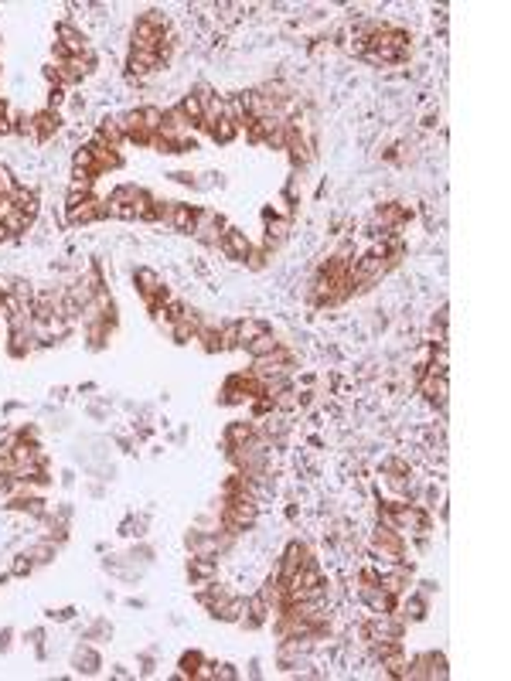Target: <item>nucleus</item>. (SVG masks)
Wrapping results in <instances>:
<instances>
[{
	"label": "nucleus",
	"instance_id": "29",
	"mask_svg": "<svg viewBox=\"0 0 511 681\" xmlns=\"http://www.w3.org/2000/svg\"><path fill=\"white\" fill-rule=\"evenodd\" d=\"M201 664H205V654H201V651H188V654L181 658V675H177V678H195Z\"/></svg>",
	"mask_w": 511,
	"mask_h": 681
},
{
	"label": "nucleus",
	"instance_id": "14",
	"mask_svg": "<svg viewBox=\"0 0 511 681\" xmlns=\"http://www.w3.org/2000/svg\"><path fill=\"white\" fill-rule=\"evenodd\" d=\"M198 324H201V313L195 311H184V317H177L174 324H171V337H174V344H191L198 334Z\"/></svg>",
	"mask_w": 511,
	"mask_h": 681
},
{
	"label": "nucleus",
	"instance_id": "1",
	"mask_svg": "<svg viewBox=\"0 0 511 681\" xmlns=\"http://www.w3.org/2000/svg\"><path fill=\"white\" fill-rule=\"evenodd\" d=\"M167 38V18L160 11H147L133 20V31H130V48L137 52H157Z\"/></svg>",
	"mask_w": 511,
	"mask_h": 681
},
{
	"label": "nucleus",
	"instance_id": "34",
	"mask_svg": "<svg viewBox=\"0 0 511 681\" xmlns=\"http://www.w3.org/2000/svg\"><path fill=\"white\" fill-rule=\"evenodd\" d=\"M61 102H65V89H61V85H52V89H48V106H44V109H55V113H59Z\"/></svg>",
	"mask_w": 511,
	"mask_h": 681
},
{
	"label": "nucleus",
	"instance_id": "13",
	"mask_svg": "<svg viewBox=\"0 0 511 681\" xmlns=\"http://www.w3.org/2000/svg\"><path fill=\"white\" fill-rule=\"evenodd\" d=\"M358 596H361V603L368 606L372 613H392L395 606V596H389L382 586H365V589H358Z\"/></svg>",
	"mask_w": 511,
	"mask_h": 681
},
{
	"label": "nucleus",
	"instance_id": "22",
	"mask_svg": "<svg viewBox=\"0 0 511 681\" xmlns=\"http://www.w3.org/2000/svg\"><path fill=\"white\" fill-rule=\"evenodd\" d=\"M72 664H76V671H82V675H96L99 668H102V661H99V654L92 651V647H79L76 658H72Z\"/></svg>",
	"mask_w": 511,
	"mask_h": 681
},
{
	"label": "nucleus",
	"instance_id": "35",
	"mask_svg": "<svg viewBox=\"0 0 511 681\" xmlns=\"http://www.w3.org/2000/svg\"><path fill=\"white\" fill-rule=\"evenodd\" d=\"M239 671L232 664H215V681H236Z\"/></svg>",
	"mask_w": 511,
	"mask_h": 681
},
{
	"label": "nucleus",
	"instance_id": "8",
	"mask_svg": "<svg viewBox=\"0 0 511 681\" xmlns=\"http://www.w3.org/2000/svg\"><path fill=\"white\" fill-rule=\"evenodd\" d=\"M59 126H61V113H55V109L31 113V140H38V143H48L52 136L59 133Z\"/></svg>",
	"mask_w": 511,
	"mask_h": 681
},
{
	"label": "nucleus",
	"instance_id": "10",
	"mask_svg": "<svg viewBox=\"0 0 511 681\" xmlns=\"http://www.w3.org/2000/svg\"><path fill=\"white\" fill-rule=\"evenodd\" d=\"M218 576V559H208V555H191L188 559V579L201 589V586L215 583Z\"/></svg>",
	"mask_w": 511,
	"mask_h": 681
},
{
	"label": "nucleus",
	"instance_id": "4",
	"mask_svg": "<svg viewBox=\"0 0 511 681\" xmlns=\"http://www.w3.org/2000/svg\"><path fill=\"white\" fill-rule=\"evenodd\" d=\"M311 559H314V555H311V548L294 538V542L283 548V555H279V562H276V572H279L283 579H294L296 572L303 569V562H311Z\"/></svg>",
	"mask_w": 511,
	"mask_h": 681
},
{
	"label": "nucleus",
	"instance_id": "26",
	"mask_svg": "<svg viewBox=\"0 0 511 681\" xmlns=\"http://www.w3.org/2000/svg\"><path fill=\"white\" fill-rule=\"evenodd\" d=\"M218 344H222V351H239V324L236 320H222V327H218Z\"/></svg>",
	"mask_w": 511,
	"mask_h": 681
},
{
	"label": "nucleus",
	"instance_id": "33",
	"mask_svg": "<svg viewBox=\"0 0 511 681\" xmlns=\"http://www.w3.org/2000/svg\"><path fill=\"white\" fill-rule=\"evenodd\" d=\"M31 569H35V559H31V555H18L14 565H11V576H28Z\"/></svg>",
	"mask_w": 511,
	"mask_h": 681
},
{
	"label": "nucleus",
	"instance_id": "9",
	"mask_svg": "<svg viewBox=\"0 0 511 681\" xmlns=\"http://www.w3.org/2000/svg\"><path fill=\"white\" fill-rule=\"evenodd\" d=\"M55 41H59V44L65 48V52H68V55H72V59H76V55H85V52L92 48V44L85 41V35H82L76 24H68V20H61L59 28H55Z\"/></svg>",
	"mask_w": 511,
	"mask_h": 681
},
{
	"label": "nucleus",
	"instance_id": "6",
	"mask_svg": "<svg viewBox=\"0 0 511 681\" xmlns=\"http://www.w3.org/2000/svg\"><path fill=\"white\" fill-rule=\"evenodd\" d=\"M263 222H266V235H263V246L276 253V246H279V242H287V235H290V225H294V218H283V215H276L273 208H266V212H263Z\"/></svg>",
	"mask_w": 511,
	"mask_h": 681
},
{
	"label": "nucleus",
	"instance_id": "28",
	"mask_svg": "<svg viewBox=\"0 0 511 681\" xmlns=\"http://www.w3.org/2000/svg\"><path fill=\"white\" fill-rule=\"evenodd\" d=\"M140 113H143V130L147 133H160L164 130V109L160 106H140Z\"/></svg>",
	"mask_w": 511,
	"mask_h": 681
},
{
	"label": "nucleus",
	"instance_id": "19",
	"mask_svg": "<svg viewBox=\"0 0 511 681\" xmlns=\"http://www.w3.org/2000/svg\"><path fill=\"white\" fill-rule=\"evenodd\" d=\"M0 225H4V229H7V235H11V239H20V235L28 232V229H31V225H35V222H31V218H28V215L14 212V208H11V205H7V212H4V222H0Z\"/></svg>",
	"mask_w": 511,
	"mask_h": 681
},
{
	"label": "nucleus",
	"instance_id": "5",
	"mask_svg": "<svg viewBox=\"0 0 511 681\" xmlns=\"http://www.w3.org/2000/svg\"><path fill=\"white\" fill-rule=\"evenodd\" d=\"M249 249H253V242H249L246 232L236 229V225H229V229L222 232V239H218V253L225 255V259H232V263H246Z\"/></svg>",
	"mask_w": 511,
	"mask_h": 681
},
{
	"label": "nucleus",
	"instance_id": "25",
	"mask_svg": "<svg viewBox=\"0 0 511 681\" xmlns=\"http://www.w3.org/2000/svg\"><path fill=\"white\" fill-rule=\"evenodd\" d=\"M239 133H242V130H239V126H236V123H232V119H218L215 126L208 130V136H212L215 143H232V140H236Z\"/></svg>",
	"mask_w": 511,
	"mask_h": 681
},
{
	"label": "nucleus",
	"instance_id": "15",
	"mask_svg": "<svg viewBox=\"0 0 511 681\" xmlns=\"http://www.w3.org/2000/svg\"><path fill=\"white\" fill-rule=\"evenodd\" d=\"M35 348H38V344H35V337H31V327H28V331H7V351H11V358H28Z\"/></svg>",
	"mask_w": 511,
	"mask_h": 681
},
{
	"label": "nucleus",
	"instance_id": "20",
	"mask_svg": "<svg viewBox=\"0 0 511 681\" xmlns=\"http://www.w3.org/2000/svg\"><path fill=\"white\" fill-rule=\"evenodd\" d=\"M242 613H246V596H229L225 603L218 606V620H225V623H239L242 620Z\"/></svg>",
	"mask_w": 511,
	"mask_h": 681
},
{
	"label": "nucleus",
	"instance_id": "27",
	"mask_svg": "<svg viewBox=\"0 0 511 681\" xmlns=\"http://www.w3.org/2000/svg\"><path fill=\"white\" fill-rule=\"evenodd\" d=\"M402 620H423L426 617V596H406V603H402V613H399Z\"/></svg>",
	"mask_w": 511,
	"mask_h": 681
},
{
	"label": "nucleus",
	"instance_id": "21",
	"mask_svg": "<svg viewBox=\"0 0 511 681\" xmlns=\"http://www.w3.org/2000/svg\"><path fill=\"white\" fill-rule=\"evenodd\" d=\"M276 348H279V341L273 337V331H266V334H259L256 341H249L242 351H246L249 358H263V354H273Z\"/></svg>",
	"mask_w": 511,
	"mask_h": 681
},
{
	"label": "nucleus",
	"instance_id": "16",
	"mask_svg": "<svg viewBox=\"0 0 511 681\" xmlns=\"http://www.w3.org/2000/svg\"><path fill=\"white\" fill-rule=\"evenodd\" d=\"M133 283H137L140 296H150V293H157L164 287V279H160L157 270H150V266H137L133 270Z\"/></svg>",
	"mask_w": 511,
	"mask_h": 681
},
{
	"label": "nucleus",
	"instance_id": "7",
	"mask_svg": "<svg viewBox=\"0 0 511 681\" xmlns=\"http://www.w3.org/2000/svg\"><path fill=\"white\" fill-rule=\"evenodd\" d=\"M195 215H198L195 205H188V201H171V208H167V218H164V225H167L171 232H184V235H191V229H195Z\"/></svg>",
	"mask_w": 511,
	"mask_h": 681
},
{
	"label": "nucleus",
	"instance_id": "30",
	"mask_svg": "<svg viewBox=\"0 0 511 681\" xmlns=\"http://www.w3.org/2000/svg\"><path fill=\"white\" fill-rule=\"evenodd\" d=\"M106 208H109V218H116V222H137L133 205H126V201H109L106 198Z\"/></svg>",
	"mask_w": 511,
	"mask_h": 681
},
{
	"label": "nucleus",
	"instance_id": "3",
	"mask_svg": "<svg viewBox=\"0 0 511 681\" xmlns=\"http://www.w3.org/2000/svg\"><path fill=\"white\" fill-rule=\"evenodd\" d=\"M225 229H229V222H225V218H222L215 208H198L191 235H195L201 246H208V249H218V239H222V232H225Z\"/></svg>",
	"mask_w": 511,
	"mask_h": 681
},
{
	"label": "nucleus",
	"instance_id": "37",
	"mask_svg": "<svg viewBox=\"0 0 511 681\" xmlns=\"http://www.w3.org/2000/svg\"><path fill=\"white\" fill-rule=\"evenodd\" d=\"M171 177H174L177 184H188V188H195V174H191V171H174Z\"/></svg>",
	"mask_w": 511,
	"mask_h": 681
},
{
	"label": "nucleus",
	"instance_id": "23",
	"mask_svg": "<svg viewBox=\"0 0 511 681\" xmlns=\"http://www.w3.org/2000/svg\"><path fill=\"white\" fill-rule=\"evenodd\" d=\"M28 555L35 559V565H48V562H55V555H59V542L44 538V542H38L35 548H28Z\"/></svg>",
	"mask_w": 511,
	"mask_h": 681
},
{
	"label": "nucleus",
	"instance_id": "18",
	"mask_svg": "<svg viewBox=\"0 0 511 681\" xmlns=\"http://www.w3.org/2000/svg\"><path fill=\"white\" fill-rule=\"evenodd\" d=\"M236 324H239V351L246 348L249 341H256L259 334L270 331V324H266V320H256V317H242V320H236Z\"/></svg>",
	"mask_w": 511,
	"mask_h": 681
},
{
	"label": "nucleus",
	"instance_id": "31",
	"mask_svg": "<svg viewBox=\"0 0 511 681\" xmlns=\"http://www.w3.org/2000/svg\"><path fill=\"white\" fill-rule=\"evenodd\" d=\"M273 259V249H266V246H253L249 255H246V266L249 270H266V263Z\"/></svg>",
	"mask_w": 511,
	"mask_h": 681
},
{
	"label": "nucleus",
	"instance_id": "32",
	"mask_svg": "<svg viewBox=\"0 0 511 681\" xmlns=\"http://www.w3.org/2000/svg\"><path fill=\"white\" fill-rule=\"evenodd\" d=\"M14 188H18V181H14V174H11V167L0 164V198L7 201V198L14 195Z\"/></svg>",
	"mask_w": 511,
	"mask_h": 681
},
{
	"label": "nucleus",
	"instance_id": "24",
	"mask_svg": "<svg viewBox=\"0 0 511 681\" xmlns=\"http://www.w3.org/2000/svg\"><path fill=\"white\" fill-rule=\"evenodd\" d=\"M177 109H181V113L188 116V123H191L195 130H198V126H201V99H198L195 92H188V96H181V102H177Z\"/></svg>",
	"mask_w": 511,
	"mask_h": 681
},
{
	"label": "nucleus",
	"instance_id": "17",
	"mask_svg": "<svg viewBox=\"0 0 511 681\" xmlns=\"http://www.w3.org/2000/svg\"><path fill=\"white\" fill-rule=\"evenodd\" d=\"M256 433L259 429L253 426V423H229V429H225V447H246L249 440H256Z\"/></svg>",
	"mask_w": 511,
	"mask_h": 681
},
{
	"label": "nucleus",
	"instance_id": "40",
	"mask_svg": "<svg viewBox=\"0 0 511 681\" xmlns=\"http://www.w3.org/2000/svg\"><path fill=\"white\" fill-rule=\"evenodd\" d=\"M4 242H11V235H7V229L0 225V246H4Z\"/></svg>",
	"mask_w": 511,
	"mask_h": 681
},
{
	"label": "nucleus",
	"instance_id": "2",
	"mask_svg": "<svg viewBox=\"0 0 511 681\" xmlns=\"http://www.w3.org/2000/svg\"><path fill=\"white\" fill-rule=\"evenodd\" d=\"M65 218H68V225H92V222H106V218H109L106 198H99V195L65 198Z\"/></svg>",
	"mask_w": 511,
	"mask_h": 681
},
{
	"label": "nucleus",
	"instance_id": "38",
	"mask_svg": "<svg viewBox=\"0 0 511 681\" xmlns=\"http://www.w3.org/2000/svg\"><path fill=\"white\" fill-rule=\"evenodd\" d=\"M52 617H55V620H72V617H76V610H72V606H65V610L52 613Z\"/></svg>",
	"mask_w": 511,
	"mask_h": 681
},
{
	"label": "nucleus",
	"instance_id": "39",
	"mask_svg": "<svg viewBox=\"0 0 511 681\" xmlns=\"http://www.w3.org/2000/svg\"><path fill=\"white\" fill-rule=\"evenodd\" d=\"M11 647V630H0V651H7Z\"/></svg>",
	"mask_w": 511,
	"mask_h": 681
},
{
	"label": "nucleus",
	"instance_id": "11",
	"mask_svg": "<svg viewBox=\"0 0 511 681\" xmlns=\"http://www.w3.org/2000/svg\"><path fill=\"white\" fill-rule=\"evenodd\" d=\"M419 389H423V395H426V402L447 409V399H450V382H447V375H423V378H419Z\"/></svg>",
	"mask_w": 511,
	"mask_h": 681
},
{
	"label": "nucleus",
	"instance_id": "12",
	"mask_svg": "<svg viewBox=\"0 0 511 681\" xmlns=\"http://www.w3.org/2000/svg\"><path fill=\"white\" fill-rule=\"evenodd\" d=\"M7 205L14 208V212H20V215H28L31 222L38 218V208H41V201H38V191L35 188H28V184H18L14 188V195L7 198Z\"/></svg>",
	"mask_w": 511,
	"mask_h": 681
},
{
	"label": "nucleus",
	"instance_id": "36",
	"mask_svg": "<svg viewBox=\"0 0 511 681\" xmlns=\"http://www.w3.org/2000/svg\"><path fill=\"white\" fill-rule=\"evenodd\" d=\"M0 133H11V106L0 99Z\"/></svg>",
	"mask_w": 511,
	"mask_h": 681
}]
</instances>
